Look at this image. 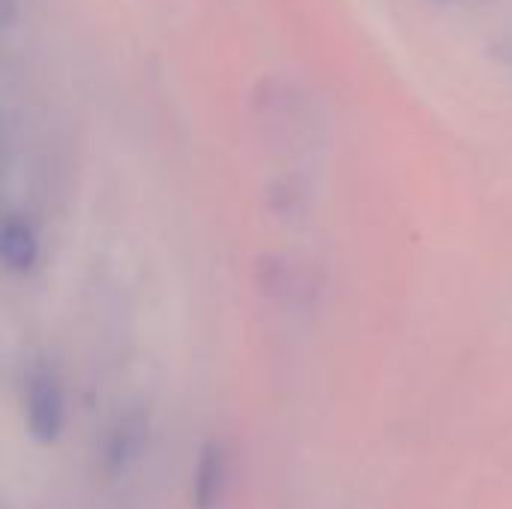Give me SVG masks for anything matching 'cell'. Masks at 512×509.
Masks as SVG:
<instances>
[{
	"mask_svg": "<svg viewBox=\"0 0 512 509\" xmlns=\"http://www.w3.org/2000/svg\"><path fill=\"white\" fill-rule=\"evenodd\" d=\"M141 447H144V426H141V420L129 417V420L117 423L111 438H108V444H105V465H108V471L111 474L126 471L138 459Z\"/></svg>",
	"mask_w": 512,
	"mask_h": 509,
	"instance_id": "4",
	"label": "cell"
},
{
	"mask_svg": "<svg viewBox=\"0 0 512 509\" xmlns=\"http://www.w3.org/2000/svg\"><path fill=\"white\" fill-rule=\"evenodd\" d=\"M0 258L6 264V270L12 273H24L36 264L39 258V237L30 228L27 219L21 216H6L3 219V231H0Z\"/></svg>",
	"mask_w": 512,
	"mask_h": 509,
	"instance_id": "3",
	"label": "cell"
},
{
	"mask_svg": "<svg viewBox=\"0 0 512 509\" xmlns=\"http://www.w3.org/2000/svg\"><path fill=\"white\" fill-rule=\"evenodd\" d=\"M24 405H27V432L36 444L51 447L63 435V420H66V405H63V390L57 375L48 366H39L27 378L24 390Z\"/></svg>",
	"mask_w": 512,
	"mask_h": 509,
	"instance_id": "1",
	"label": "cell"
},
{
	"mask_svg": "<svg viewBox=\"0 0 512 509\" xmlns=\"http://www.w3.org/2000/svg\"><path fill=\"white\" fill-rule=\"evenodd\" d=\"M228 450L219 441L204 444L198 465H195V480H192V507L195 509H219L225 489H228Z\"/></svg>",
	"mask_w": 512,
	"mask_h": 509,
	"instance_id": "2",
	"label": "cell"
}]
</instances>
